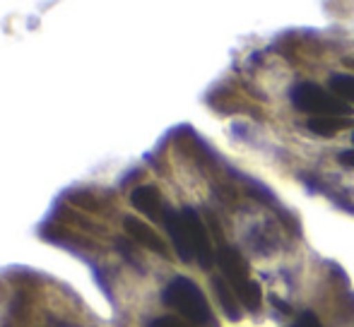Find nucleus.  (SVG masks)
Masks as SVG:
<instances>
[{"instance_id": "obj_11", "label": "nucleus", "mask_w": 354, "mask_h": 327, "mask_svg": "<svg viewBox=\"0 0 354 327\" xmlns=\"http://www.w3.org/2000/svg\"><path fill=\"white\" fill-rule=\"evenodd\" d=\"M71 202H75V205L84 207V210H97V197L92 195V192L87 190H77V192H71Z\"/></svg>"}, {"instance_id": "obj_5", "label": "nucleus", "mask_w": 354, "mask_h": 327, "mask_svg": "<svg viewBox=\"0 0 354 327\" xmlns=\"http://www.w3.org/2000/svg\"><path fill=\"white\" fill-rule=\"evenodd\" d=\"M162 221H164V226H167L169 239H171L174 248H176L178 257H181L183 262H193V260H196V257H193V248H191V241H188L186 221H183L181 212H176V210H171V207H169Z\"/></svg>"}, {"instance_id": "obj_10", "label": "nucleus", "mask_w": 354, "mask_h": 327, "mask_svg": "<svg viewBox=\"0 0 354 327\" xmlns=\"http://www.w3.org/2000/svg\"><path fill=\"white\" fill-rule=\"evenodd\" d=\"M330 89L337 99H342L345 103H354V77L352 75H333L330 77Z\"/></svg>"}, {"instance_id": "obj_4", "label": "nucleus", "mask_w": 354, "mask_h": 327, "mask_svg": "<svg viewBox=\"0 0 354 327\" xmlns=\"http://www.w3.org/2000/svg\"><path fill=\"white\" fill-rule=\"evenodd\" d=\"M183 215V221H186V231H188V241H191V248H193V257L201 262L203 267H210L212 260H214V250H212V244H210V236H207V229L203 224L201 215L191 207L181 210Z\"/></svg>"}, {"instance_id": "obj_2", "label": "nucleus", "mask_w": 354, "mask_h": 327, "mask_svg": "<svg viewBox=\"0 0 354 327\" xmlns=\"http://www.w3.org/2000/svg\"><path fill=\"white\" fill-rule=\"evenodd\" d=\"M164 304L169 308L178 310L191 323L205 325L210 320V306L205 301V294L186 277H176V279L169 281L167 289H164Z\"/></svg>"}, {"instance_id": "obj_13", "label": "nucleus", "mask_w": 354, "mask_h": 327, "mask_svg": "<svg viewBox=\"0 0 354 327\" xmlns=\"http://www.w3.org/2000/svg\"><path fill=\"white\" fill-rule=\"evenodd\" d=\"M149 327H188V325L181 323V320H176V318H157Z\"/></svg>"}, {"instance_id": "obj_6", "label": "nucleus", "mask_w": 354, "mask_h": 327, "mask_svg": "<svg viewBox=\"0 0 354 327\" xmlns=\"http://www.w3.org/2000/svg\"><path fill=\"white\" fill-rule=\"evenodd\" d=\"M131 202L133 207H136L138 212H142L145 217H149V219L154 221H162L164 215H167L169 207L164 205L162 195H159V190L154 186H140L133 190L131 195Z\"/></svg>"}, {"instance_id": "obj_14", "label": "nucleus", "mask_w": 354, "mask_h": 327, "mask_svg": "<svg viewBox=\"0 0 354 327\" xmlns=\"http://www.w3.org/2000/svg\"><path fill=\"white\" fill-rule=\"evenodd\" d=\"M340 161L345 164V166H354V150L342 152V155H340Z\"/></svg>"}, {"instance_id": "obj_3", "label": "nucleus", "mask_w": 354, "mask_h": 327, "mask_svg": "<svg viewBox=\"0 0 354 327\" xmlns=\"http://www.w3.org/2000/svg\"><path fill=\"white\" fill-rule=\"evenodd\" d=\"M292 103L304 113H313V118H323V116H335V118H345L350 113V106H347L342 99H337L335 94L326 92L323 87L313 82H304L297 84L292 89Z\"/></svg>"}, {"instance_id": "obj_1", "label": "nucleus", "mask_w": 354, "mask_h": 327, "mask_svg": "<svg viewBox=\"0 0 354 327\" xmlns=\"http://www.w3.org/2000/svg\"><path fill=\"white\" fill-rule=\"evenodd\" d=\"M217 265H219V270H222V277L227 279V284L232 286L234 294L239 296V301H241L243 308L251 310V313H256V310L261 308V296L263 294H261L258 281H253L251 275H248L246 260H243L234 248L222 246L217 252Z\"/></svg>"}, {"instance_id": "obj_7", "label": "nucleus", "mask_w": 354, "mask_h": 327, "mask_svg": "<svg viewBox=\"0 0 354 327\" xmlns=\"http://www.w3.org/2000/svg\"><path fill=\"white\" fill-rule=\"evenodd\" d=\"M123 226H126V234L131 236L136 244L149 248V250L157 252V255H167V246H164V241L159 239V234L149 224L136 219V217H126V219H123Z\"/></svg>"}, {"instance_id": "obj_12", "label": "nucleus", "mask_w": 354, "mask_h": 327, "mask_svg": "<svg viewBox=\"0 0 354 327\" xmlns=\"http://www.w3.org/2000/svg\"><path fill=\"white\" fill-rule=\"evenodd\" d=\"M292 327H323V325H321V320H318L313 313H304Z\"/></svg>"}, {"instance_id": "obj_9", "label": "nucleus", "mask_w": 354, "mask_h": 327, "mask_svg": "<svg viewBox=\"0 0 354 327\" xmlns=\"http://www.w3.org/2000/svg\"><path fill=\"white\" fill-rule=\"evenodd\" d=\"M350 126H352V123L347 121V118H335V116L311 118V121H308V128H311V132H316V135H323V137L337 135V132L345 130V128H350Z\"/></svg>"}, {"instance_id": "obj_8", "label": "nucleus", "mask_w": 354, "mask_h": 327, "mask_svg": "<svg viewBox=\"0 0 354 327\" xmlns=\"http://www.w3.org/2000/svg\"><path fill=\"white\" fill-rule=\"evenodd\" d=\"M212 286H214V294H217V301H219V306H222L224 315H227L229 320L241 318V301L234 294L232 286L227 284V279H224V277H214Z\"/></svg>"}]
</instances>
